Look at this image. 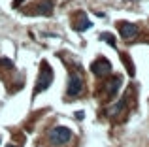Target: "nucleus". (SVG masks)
I'll return each mask as SVG.
<instances>
[{"label":"nucleus","instance_id":"nucleus-10","mask_svg":"<svg viewBox=\"0 0 149 147\" xmlns=\"http://www.w3.org/2000/svg\"><path fill=\"white\" fill-rule=\"evenodd\" d=\"M100 40L108 42V44L111 45V47H115V38H113V36H111V34H109V32H104V34H102V36H100Z\"/></svg>","mask_w":149,"mask_h":147},{"label":"nucleus","instance_id":"nucleus-5","mask_svg":"<svg viewBox=\"0 0 149 147\" xmlns=\"http://www.w3.org/2000/svg\"><path fill=\"white\" fill-rule=\"evenodd\" d=\"M121 85H123V77L121 76H115L111 81H108V85H106V94H108V98H115L117 91L121 89Z\"/></svg>","mask_w":149,"mask_h":147},{"label":"nucleus","instance_id":"nucleus-9","mask_svg":"<svg viewBox=\"0 0 149 147\" xmlns=\"http://www.w3.org/2000/svg\"><path fill=\"white\" fill-rule=\"evenodd\" d=\"M91 26H93V23L89 21V19H81V23H77V25H76V30H77V32H83V30L91 28Z\"/></svg>","mask_w":149,"mask_h":147},{"label":"nucleus","instance_id":"nucleus-11","mask_svg":"<svg viewBox=\"0 0 149 147\" xmlns=\"http://www.w3.org/2000/svg\"><path fill=\"white\" fill-rule=\"evenodd\" d=\"M21 2H23V0H15V2H13V6L17 8V6H19V4H21Z\"/></svg>","mask_w":149,"mask_h":147},{"label":"nucleus","instance_id":"nucleus-1","mask_svg":"<svg viewBox=\"0 0 149 147\" xmlns=\"http://www.w3.org/2000/svg\"><path fill=\"white\" fill-rule=\"evenodd\" d=\"M51 81H53V72L47 66V62H44L42 64V70H40V76H38V83H36V89H34V94L45 91L51 85Z\"/></svg>","mask_w":149,"mask_h":147},{"label":"nucleus","instance_id":"nucleus-4","mask_svg":"<svg viewBox=\"0 0 149 147\" xmlns=\"http://www.w3.org/2000/svg\"><path fill=\"white\" fill-rule=\"evenodd\" d=\"M83 89V79H81L77 74H72L68 81V96H77Z\"/></svg>","mask_w":149,"mask_h":147},{"label":"nucleus","instance_id":"nucleus-2","mask_svg":"<svg viewBox=\"0 0 149 147\" xmlns=\"http://www.w3.org/2000/svg\"><path fill=\"white\" fill-rule=\"evenodd\" d=\"M70 138H72V132H70V128H66V126H55L49 132V141L53 145H62V144H66Z\"/></svg>","mask_w":149,"mask_h":147},{"label":"nucleus","instance_id":"nucleus-7","mask_svg":"<svg viewBox=\"0 0 149 147\" xmlns=\"http://www.w3.org/2000/svg\"><path fill=\"white\" fill-rule=\"evenodd\" d=\"M38 13H42V15H51L53 13V4L49 2V0H44L42 4H38Z\"/></svg>","mask_w":149,"mask_h":147},{"label":"nucleus","instance_id":"nucleus-3","mask_svg":"<svg viewBox=\"0 0 149 147\" xmlns=\"http://www.w3.org/2000/svg\"><path fill=\"white\" fill-rule=\"evenodd\" d=\"M91 70L98 77H104V76H108V74L111 72V64H109L108 59H96L95 62L91 64Z\"/></svg>","mask_w":149,"mask_h":147},{"label":"nucleus","instance_id":"nucleus-8","mask_svg":"<svg viewBox=\"0 0 149 147\" xmlns=\"http://www.w3.org/2000/svg\"><path fill=\"white\" fill-rule=\"evenodd\" d=\"M125 106H127V100H125V98H123V100H119V102H117L115 106L109 110V113H108V115H109V117H115V115H119L121 111L125 110Z\"/></svg>","mask_w":149,"mask_h":147},{"label":"nucleus","instance_id":"nucleus-12","mask_svg":"<svg viewBox=\"0 0 149 147\" xmlns=\"http://www.w3.org/2000/svg\"><path fill=\"white\" fill-rule=\"evenodd\" d=\"M8 147H17V145H8Z\"/></svg>","mask_w":149,"mask_h":147},{"label":"nucleus","instance_id":"nucleus-6","mask_svg":"<svg viewBox=\"0 0 149 147\" xmlns=\"http://www.w3.org/2000/svg\"><path fill=\"white\" fill-rule=\"evenodd\" d=\"M119 32L125 40H130L138 34V26L132 25V23H119Z\"/></svg>","mask_w":149,"mask_h":147}]
</instances>
